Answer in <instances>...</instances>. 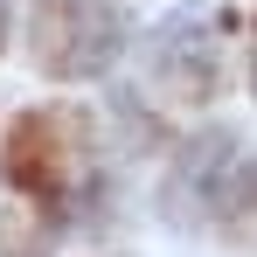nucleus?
<instances>
[{"mask_svg": "<svg viewBox=\"0 0 257 257\" xmlns=\"http://www.w3.org/2000/svg\"><path fill=\"white\" fill-rule=\"evenodd\" d=\"M146 77H153V90H160L167 111H202L209 90H215V42H209V28L202 21L160 28V42L146 56Z\"/></svg>", "mask_w": 257, "mask_h": 257, "instance_id": "nucleus-3", "label": "nucleus"}, {"mask_svg": "<svg viewBox=\"0 0 257 257\" xmlns=\"http://www.w3.org/2000/svg\"><path fill=\"white\" fill-rule=\"evenodd\" d=\"M118 42H125V14L111 0H35V14H28V56L56 84L104 77Z\"/></svg>", "mask_w": 257, "mask_h": 257, "instance_id": "nucleus-2", "label": "nucleus"}, {"mask_svg": "<svg viewBox=\"0 0 257 257\" xmlns=\"http://www.w3.org/2000/svg\"><path fill=\"white\" fill-rule=\"evenodd\" d=\"M42 222H35V215H7V222H0V257H42Z\"/></svg>", "mask_w": 257, "mask_h": 257, "instance_id": "nucleus-4", "label": "nucleus"}, {"mask_svg": "<svg viewBox=\"0 0 257 257\" xmlns=\"http://www.w3.org/2000/svg\"><path fill=\"white\" fill-rule=\"evenodd\" d=\"M250 90H257V42H250Z\"/></svg>", "mask_w": 257, "mask_h": 257, "instance_id": "nucleus-5", "label": "nucleus"}, {"mask_svg": "<svg viewBox=\"0 0 257 257\" xmlns=\"http://www.w3.org/2000/svg\"><path fill=\"white\" fill-rule=\"evenodd\" d=\"M90 167V111L77 104H35L14 111V125L0 139V174L7 188L35 195V202H63L70 181Z\"/></svg>", "mask_w": 257, "mask_h": 257, "instance_id": "nucleus-1", "label": "nucleus"}]
</instances>
